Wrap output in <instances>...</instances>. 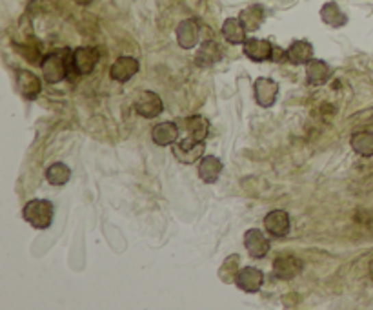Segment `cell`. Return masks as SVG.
<instances>
[{
    "mask_svg": "<svg viewBox=\"0 0 373 310\" xmlns=\"http://www.w3.org/2000/svg\"><path fill=\"white\" fill-rule=\"evenodd\" d=\"M71 53L73 49L60 48L55 49L40 60L42 79L48 84H59L66 79H73V66H71Z\"/></svg>",
    "mask_w": 373,
    "mask_h": 310,
    "instance_id": "obj_1",
    "label": "cell"
},
{
    "mask_svg": "<svg viewBox=\"0 0 373 310\" xmlns=\"http://www.w3.org/2000/svg\"><path fill=\"white\" fill-rule=\"evenodd\" d=\"M22 217L35 230H48L55 217V206L48 199H31L29 203L24 204Z\"/></svg>",
    "mask_w": 373,
    "mask_h": 310,
    "instance_id": "obj_2",
    "label": "cell"
},
{
    "mask_svg": "<svg viewBox=\"0 0 373 310\" xmlns=\"http://www.w3.org/2000/svg\"><path fill=\"white\" fill-rule=\"evenodd\" d=\"M171 152L175 155V159L182 165H193L204 157V152H206V143H201V141H195L192 137H186V139H179L175 145L171 146Z\"/></svg>",
    "mask_w": 373,
    "mask_h": 310,
    "instance_id": "obj_3",
    "label": "cell"
},
{
    "mask_svg": "<svg viewBox=\"0 0 373 310\" xmlns=\"http://www.w3.org/2000/svg\"><path fill=\"white\" fill-rule=\"evenodd\" d=\"M101 53L91 46H79L71 53V66H73V75H90L99 64Z\"/></svg>",
    "mask_w": 373,
    "mask_h": 310,
    "instance_id": "obj_4",
    "label": "cell"
},
{
    "mask_svg": "<svg viewBox=\"0 0 373 310\" xmlns=\"http://www.w3.org/2000/svg\"><path fill=\"white\" fill-rule=\"evenodd\" d=\"M135 112L144 119H157L164 112V102L159 93L151 90H142L135 99Z\"/></svg>",
    "mask_w": 373,
    "mask_h": 310,
    "instance_id": "obj_5",
    "label": "cell"
},
{
    "mask_svg": "<svg viewBox=\"0 0 373 310\" xmlns=\"http://www.w3.org/2000/svg\"><path fill=\"white\" fill-rule=\"evenodd\" d=\"M42 80L31 70H16L15 86L16 91L21 93L26 101H33L42 93Z\"/></svg>",
    "mask_w": 373,
    "mask_h": 310,
    "instance_id": "obj_6",
    "label": "cell"
},
{
    "mask_svg": "<svg viewBox=\"0 0 373 310\" xmlns=\"http://www.w3.org/2000/svg\"><path fill=\"white\" fill-rule=\"evenodd\" d=\"M177 44L182 49H193L201 43V24L195 19H184L175 29Z\"/></svg>",
    "mask_w": 373,
    "mask_h": 310,
    "instance_id": "obj_7",
    "label": "cell"
},
{
    "mask_svg": "<svg viewBox=\"0 0 373 310\" xmlns=\"http://www.w3.org/2000/svg\"><path fill=\"white\" fill-rule=\"evenodd\" d=\"M264 230L277 239L286 237L292 230V219H290L288 212L281 208L268 212L266 217H264Z\"/></svg>",
    "mask_w": 373,
    "mask_h": 310,
    "instance_id": "obj_8",
    "label": "cell"
},
{
    "mask_svg": "<svg viewBox=\"0 0 373 310\" xmlns=\"http://www.w3.org/2000/svg\"><path fill=\"white\" fill-rule=\"evenodd\" d=\"M244 248L251 259H264L272 245H270V239L264 235V232L259 230V228H250V230L244 232Z\"/></svg>",
    "mask_w": 373,
    "mask_h": 310,
    "instance_id": "obj_9",
    "label": "cell"
},
{
    "mask_svg": "<svg viewBox=\"0 0 373 310\" xmlns=\"http://www.w3.org/2000/svg\"><path fill=\"white\" fill-rule=\"evenodd\" d=\"M273 49H275V46L268 38L251 37L242 44V53L250 60H253V62H268V60H272Z\"/></svg>",
    "mask_w": 373,
    "mask_h": 310,
    "instance_id": "obj_10",
    "label": "cell"
},
{
    "mask_svg": "<svg viewBox=\"0 0 373 310\" xmlns=\"http://www.w3.org/2000/svg\"><path fill=\"white\" fill-rule=\"evenodd\" d=\"M253 95L261 108H272L277 102L279 84L270 77H259L253 84Z\"/></svg>",
    "mask_w": 373,
    "mask_h": 310,
    "instance_id": "obj_11",
    "label": "cell"
},
{
    "mask_svg": "<svg viewBox=\"0 0 373 310\" xmlns=\"http://www.w3.org/2000/svg\"><path fill=\"white\" fill-rule=\"evenodd\" d=\"M262 283H264V274H262L261 268L257 267L240 268L237 278H235V287L242 292H248V294L259 292L262 289Z\"/></svg>",
    "mask_w": 373,
    "mask_h": 310,
    "instance_id": "obj_12",
    "label": "cell"
},
{
    "mask_svg": "<svg viewBox=\"0 0 373 310\" xmlns=\"http://www.w3.org/2000/svg\"><path fill=\"white\" fill-rule=\"evenodd\" d=\"M140 70L139 60L135 59V57H128V55H124V57H118L115 62L110 68V77L112 80L118 82V84H124V82H128L129 79H133Z\"/></svg>",
    "mask_w": 373,
    "mask_h": 310,
    "instance_id": "obj_13",
    "label": "cell"
},
{
    "mask_svg": "<svg viewBox=\"0 0 373 310\" xmlns=\"http://www.w3.org/2000/svg\"><path fill=\"white\" fill-rule=\"evenodd\" d=\"M304 263L297 256H279L273 261V276L281 281H290L303 272Z\"/></svg>",
    "mask_w": 373,
    "mask_h": 310,
    "instance_id": "obj_14",
    "label": "cell"
},
{
    "mask_svg": "<svg viewBox=\"0 0 373 310\" xmlns=\"http://www.w3.org/2000/svg\"><path fill=\"white\" fill-rule=\"evenodd\" d=\"M220 33H222V37L226 38V43L233 44V46H240V44H244L246 40H248V29H246L244 24L240 22L239 16H228V19L222 22Z\"/></svg>",
    "mask_w": 373,
    "mask_h": 310,
    "instance_id": "obj_15",
    "label": "cell"
},
{
    "mask_svg": "<svg viewBox=\"0 0 373 310\" xmlns=\"http://www.w3.org/2000/svg\"><path fill=\"white\" fill-rule=\"evenodd\" d=\"M222 60V48L215 40H204L195 55V64L198 68H211Z\"/></svg>",
    "mask_w": 373,
    "mask_h": 310,
    "instance_id": "obj_16",
    "label": "cell"
},
{
    "mask_svg": "<svg viewBox=\"0 0 373 310\" xmlns=\"http://www.w3.org/2000/svg\"><path fill=\"white\" fill-rule=\"evenodd\" d=\"M222 170H224L222 160H220L217 155H204L203 159L198 160V177H201L206 184H215V182L219 181Z\"/></svg>",
    "mask_w": 373,
    "mask_h": 310,
    "instance_id": "obj_17",
    "label": "cell"
},
{
    "mask_svg": "<svg viewBox=\"0 0 373 310\" xmlns=\"http://www.w3.org/2000/svg\"><path fill=\"white\" fill-rule=\"evenodd\" d=\"M286 53H288V62H292L294 66H306V62L313 59V44L306 38H298V40L290 44Z\"/></svg>",
    "mask_w": 373,
    "mask_h": 310,
    "instance_id": "obj_18",
    "label": "cell"
},
{
    "mask_svg": "<svg viewBox=\"0 0 373 310\" xmlns=\"http://www.w3.org/2000/svg\"><path fill=\"white\" fill-rule=\"evenodd\" d=\"M306 82L309 86H322L326 84L331 77V68L326 60L311 59L306 62Z\"/></svg>",
    "mask_w": 373,
    "mask_h": 310,
    "instance_id": "obj_19",
    "label": "cell"
},
{
    "mask_svg": "<svg viewBox=\"0 0 373 310\" xmlns=\"http://www.w3.org/2000/svg\"><path fill=\"white\" fill-rule=\"evenodd\" d=\"M151 139L157 146H173L179 141V128H177L175 123L171 121H164V123L155 124L153 130H151Z\"/></svg>",
    "mask_w": 373,
    "mask_h": 310,
    "instance_id": "obj_20",
    "label": "cell"
},
{
    "mask_svg": "<svg viewBox=\"0 0 373 310\" xmlns=\"http://www.w3.org/2000/svg\"><path fill=\"white\" fill-rule=\"evenodd\" d=\"M319 15H320V21L330 27H342L348 24V15L341 10V5L337 4V2H333V0L322 4Z\"/></svg>",
    "mask_w": 373,
    "mask_h": 310,
    "instance_id": "obj_21",
    "label": "cell"
},
{
    "mask_svg": "<svg viewBox=\"0 0 373 310\" xmlns=\"http://www.w3.org/2000/svg\"><path fill=\"white\" fill-rule=\"evenodd\" d=\"M239 19L240 22L244 24L246 29L250 33H253L262 26V22L266 19V13H264V8H262L261 4H251L240 11Z\"/></svg>",
    "mask_w": 373,
    "mask_h": 310,
    "instance_id": "obj_22",
    "label": "cell"
},
{
    "mask_svg": "<svg viewBox=\"0 0 373 310\" xmlns=\"http://www.w3.org/2000/svg\"><path fill=\"white\" fill-rule=\"evenodd\" d=\"M186 132L188 137L204 143L209 135V121L203 115H192L186 119Z\"/></svg>",
    "mask_w": 373,
    "mask_h": 310,
    "instance_id": "obj_23",
    "label": "cell"
},
{
    "mask_svg": "<svg viewBox=\"0 0 373 310\" xmlns=\"http://www.w3.org/2000/svg\"><path fill=\"white\" fill-rule=\"evenodd\" d=\"M71 179V168L66 163H53L46 170V181L51 187H64Z\"/></svg>",
    "mask_w": 373,
    "mask_h": 310,
    "instance_id": "obj_24",
    "label": "cell"
},
{
    "mask_svg": "<svg viewBox=\"0 0 373 310\" xmlns=\"http://www.w3.org/2000/svg\"><path fill=\"white\" fill-rule=\"evenodd\" d=\"M352 150L361 157H373V132H355L350 139Z\"/></svg>",
    "mask_w": 373,
    "mask_h": 310,
    "instance_id": "obj_25",
    "label": "cell"
},
{
    "mask_svg": "<svg viewBox=\"0 0 373 310\" xmlns=\"http://www.w3.org/2000/svg\"><path fill=\"white\" fill-rule=\"evenodd\" d=\"M239 270H240V257L237 256V254L228 256L226 257V261H224L219 268V279L226 285L235 283V278H237Z\"/></svg>",
    "mask_w": 373,
    "mask_h": 310,
    "instance_id": "obj_26",
    "label": "cell"
},
{
    "mask_svg": "<svg viewBox=\"0 0 373 310\" xmlns=\"http://www.w3.org/2000/svg\"><path fill=\"white\" fill-rule=\"evenodd\" d=\"M272 60H273V62H288V53H286L283 48L275 46V49H273Z\"/></svg>",
    "mask_w": 373,
    "mask_h": 310,
    "instance_id": "obj_27",
    "label": "cell"
},
{
    "mask_svg": "<svg viewBox=\"0 0 373 310\" xmlns=\"http://www.w3.org/2000/svg\"><path fill=\"white\" fill-rule=\"evenodd\" d=\"M73 2H75V4L82 5V8H86V5H90L93 0H73Z\"/></svg>",
    "mask_w": 373,
    "mask_h": 310,
    "instance_id": "obj_28",
    "label": "cell"
},
{
    "mask_svg": "<svg viewBox=\"0 0 373 310\" xmlns=\"http://www.w3.org/2000/svg\"><path fill=\"white\" fill-rule=\"evenodd\" d=\"M370 278H372V281H373V259H372V263H370Z\"/></svg>",
    "mask_w": 373,
    "mask_h": 310,
    "instance_id": "obj_29",
    "label": "cell"
}]
</instances>
